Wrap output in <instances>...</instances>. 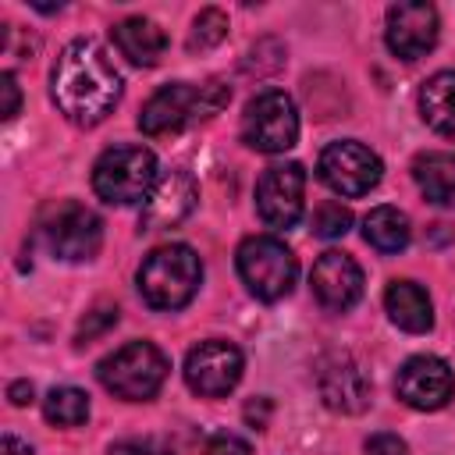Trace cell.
I'll return each mask as SVG.
<instances>
[{"mask_svg":"<svg viewBox=\"0 0 455 455\" xmlns=\"http://www.w3.org/2000/svg\"><path fill=\"white\" fill-rule=\"evenodd\" d=\"M50 92L71 124H100L121 100V75L92 39H71L53 64Z\"/></svg>","mask_w":455,"mask_h":455,"instance_id":"obj_1","label":"cell"},{"mask_svg":"<svg viewBox=\"0 0 455 455\" xmlns=\"http://www.w3.org/2000/svg\"><path fill=\"white\" fill-rule=\"evenodd\" d=\"M203 284V263L188 245H160L139 267V291L153 309H181Z\"/></svg>","mask_w":455,"mask_h":455,"instance_id":"obj_2","label":"cell"},{"mask_svg":"<svg viewBox=\"0 0 455 455\" xmlns=\"http://www.w3.org/2000/svg\"><path fill=\"white\" fill-rule=\"evenodd\" d=\"M231 89L220 85V82H206V85H188V82H174V85H164L160 92L149 96V103L142 107L139 114V128L146 135H171V132H181L185 124L199 121V117H210L217 114L224 103H228Z\"/></svg>","mask_w":455,"mask_h":455,"instance_id":"obj_3","label":"cell"},{"mask_svg":"<svg viewBox=\"0 0 455 455\" xmlns=\"http://www.w3.org/2000/svg\"><path fill=\"white\" fill-rule=\"evenodd\" d=\"M167 370V355L153 341H128L114 355L100 359L96 377L110 395L124 402H146L164 387Z\"/></svg>","mask_w":455,"mask_h":455,"instance_id":"obj_4","label":"cell"},{"mask_svg":"<svg viewBox=\"0 0 455 455\" xmlns=\"http://www.w3.org/2000/svg\"><path fill=\"white\" fill-rule=\"evenodd\" d=\"M153 185H156V156L146 146H114V149L100 153V160L92 167L96 196L114 206H128L139 199L146 203Z\"/></svg>","mask_w":455,"mask_h":455,"instance_id":"obj_5","label":"cell"},{"mask_svg":"<svg viewBox=\"0 0 455 455\" xmlns=\"http://www.w3.org/2000/svg\"><path fill=\"white\" fill-rule=\"evenodd\" d=\"M238 277L245 281V288L263 299V302H277L291 291L295 274H299V259L295 252L270 235H252L238 245Z\"/></svg>","mask_w":455,"mask_h":455,"instance_id":"obj_6","label":"cell"},{"mask_svg":"<svg viewBox=\"0 0 455 455\" xmlns=\"http://www.w3.org/2000/svg\"><path fill=\"white\" fill-rule=\"evenodd\" d=\"M43 242L46 249L57 256V259H68V263H82V259H92L103 245V220L82 206V203H57L43 213Z\"/></svg>","mask_w":455,"mask_h":455,"instance_id":"obj_7","label":"cell"},{"mask_svg":"<svg viewBox=\"0 0 455 455\" xmlns=\"http://www.w3.org/2000/svg\"><path fill=\"white\" fill-rule=\"evenodd\" d=\"M242 139L259 153H284L299 139V110L281 89H267L245 103Z\"/></svg>","mask_w":455,"mask_h":455,"instance_id":"obj_8","label":"cell"},{"mask_svg":"<svg viewBox=\"0 0 455 455\" xmlns=\"http://www.w3.org/2000/svg\"><path fill=\"white\" fill-rule=\"evenodd\" d=\"M380 156L373 149H366L363 142L355 139H341V142H331L323 153H320V164H316V174L320 181L345 196V199H355V196H366L377 181H380Z\"/></svg>","mask_w":455,"mask_h":455,"instance_id":"obj_9","label":"cell"},{"mask_svg":"<svg viewBox=\"0 0 455 455\" xmlns=\"http://www.w3.org/2000/svg\"><path fill=\"white\" fill-rule=\"evenodd\" d=\"M242 352L231 345V341H220V338H210V341H199L188 359H185V380L196 395L203 398H220L228 391H235V384L242 380Z\"/></svg>","mask_w":455,"mask_h":455,"instance_id":"obj_10","label":"cell"},{"mask_svg":"<svg viewBox=\"0 0 455 455\" xmlns=\"http://www.w3.org/2000/svg\"><path fill=\"white\" fill-rule=\"evenodd\" d=\"M306 206V171L299 164H274L256 181V210L267 228H291Z\"/></svg>","mask_w":455,"mask_h":455,"instance_id":"obj_11","label":"cell"},{"mask_svg":"<svg viewBox=\"0 0 455 455\" xmlns=\"http://www.w3.org/2000/svg\"><path fill=\"white\" fill-rule=\"evenodd\" d=\"M395 391L405 405L434 412V409H444L448 398L455 395V377H451V366L444 359L412 355V359L402 363V370L395 377Z\"/></svg>","mask_w":455,"mask_h":455,"instance_id":"obj_12","label":"cell"},{"mask_svg":"<svg viewBox=\"0 0 455 455\" xmlns=\"http://www.w3.org/2000/svg\"><path fill=\"white\" fill-rule=\"evenodd\" d=\"M437 11L423 0H402L387 7V25H384V39L387 50L402 60H416L427 50H434L437 43Z\"/></svg>","mask_w":455,"mask_h":455,"instance_id":"obj_13","label":"cell"},{"mask_svg":"<svg viewBox=\"0 0 455 455\" xmlns=\"http://www.w3.org/2000/svg\"><path fill=\"white\" fill-rule=\"evenodd\" d=\"M309 284H313V295H316V302H320L323 309L345 313V309H352V306L359 302V295H363V270H359V263H355L348 252L331 249V252H323V256L313 263Z\"/></svg>","mask_w":455,"mask_h":455,"instance_id":"obj_14","label":"cell"},{"mask_svg":"<svg viewBox=\"0 0 455 455\" xmlns=\"http://www.w3.org/2000/svg\"><path fill=\"white\" fill-rule=\"evenodd\" d=\"M196 206V181L188 171H167L164 178H156L153 192L142 203V224L149 231H164L181 224Z\"/></svg>","mask_w":455,"mask_h":455,"instance_id":"obj_15","label":"cell"},{"mask_svg":"<svg viewBox=\"0 0 455 455\" xmlns=\"http://www.w3.org/2000/svg\"><path fill=\"white\" fill-rule=\"evenodd\" d=\"M320 395L334 412H363L370 402V380L348 355H334L320 366Z\"/></svg>","mask_w":455,"mask_h":455,"instance_id":"obj_16","label":"cell"},{"mask_svg":"<svg viewBox=\"0 0 455 455\" xmlns=\"http://www.w3.org/2000/svg\"><path fill=\"white\" fill-rule=\"evenodd\" d=\"M384 309H387L391 323H398L409 334H423L434 323L430 295L416 281H391L387 291H384Z\"/></svg>","mask_w":455,"mask_h":455,"instance_id":"obj_17","label":"cell"},{"mask_svg":"<svg viewBox=\"0 0 455 455\" xmlns=\"http://www.w3.org/2000/svg\"><path fill=\"white\" fill-rule=\"evenodd\" d=\"M114 46L132 60V64H142V68H153L164 50H167V36L156 21L149 18H124L114 25Z\"/></svg>","mask_w":455,"mask_h":455,"instance_id":"obj_18","label":"cell"},{"mask_svg":"<svg viewBox=\"0 0 455 455\" xmlns=\"http://www.w3.org/2000/svg\"><path fill=\"white\" fill-rule=\"evenodd\" d=\"M419 114L434 132L455 139V71H437L434 78L423 82Z\"/></svg>","mask_w":455,"mask_h":455,"instance_id":"obj_19","label":"cell"},{"mask_svg":"<svg viewBox=\"0 0 455 455\" xmlns=\"http://www.w3.org/2000/svg\"><path fill=\"white\" fill-rule=\"evenodd\" d=\"M412 178L430 203H455V153H419L412 164Z\"/></svg>","mask_w":455,"mask_h":455,"instance_id":"obj_20","label":"cell"},{"mask_svg":"<svg viewBox=\"0 0 455 455\" xmlns=\"http://www.w3.org/2000/svg\"><path fill=\"white\" fill-rule=\"evenodd\" d=\"M409 217L395 206H373L363 217V238L377 249V252H402L409 245Z\"/></svg>","mask_w":455,"mask_h":455,"instance_id":"obj_21","label":"cell"},{"mask_svg":"<svg viewBox=\"0 0 455 455\" xmlns=\"http://www.w3.org/2000/svg\"><path fill=\"white\" fill-rule=\"evenodd\" d=\"M43 416L57 427H78L89 419V395L78 387H53L43 398Z\"/></svg>","mask_w":455,"mask_h":455,"instance_id":"obj_22","label":"cell"},{"mask_svg":"<svg viewBox=\"0 0 455 455\" xmlns=\"http://www.w3.org/2000/svg\"><path fill=\"white\" fill-rule=\"evenodd\" d=\"M224 36H228V18H224V11L206 7V11H199L196 21H192L188 50H210V46H217Z\"/></svg>","mask_w":455,"mask_h":455,"instance_id":"obj_23","label":"cell"},{"mask_svg":"<svg viewBox=\"0 0 455 455\" xmlns=\"http://www.w3.org/2000/svg\"><path fill=\"white\" fill-rule=\"evenodd\" d=\"M352 224V213L341 206V203H320L316 213H313V231L323 235V238H338L345 235Z\"/></svg>","mask_w":455,"mask_h":455,"instance_id":"obj_24","label":"cell"},{"mask_svg":"<svg viewBox=\"0 0 455 455\" xmlns=\"http://www.w3.org/2000/svg\"><path fill=\"white\" fill-rule=\"evenodd\" d=\"M206 455H252V448L235 434H217L206 441Z\"/></svg>","mask_w":455,"mask_h":455,"instance_id":"obj_25","label":"cell"},{"mask_svg":"<svg viewBox=\"0 0 455 455\" xmlns=\"http://www.w3.org/2000/svg\"><path fill=\"white\" fill-rule=\"evenodd\" d=\"M366 455H405V441L398 434H373L366 441Z\"/></svg>","mask_w":455,"mask_h":455,"instance_id":"obj_26","label":"cell"},{"mask_svg":"<svg viewBox=\"0 0 455 455\" xmlns=\"http://www.w3.org/2000/svg\"><path fill=\"white\" fill-rule=\"evenodd\" d=\"M0 92H4V121H11L14 114H18V107H21V92H18V82H14V75L11 71H4L0 75Z\"/></svg>","mask_w":455,"mask_h":455,"instance_id":"obj_27","label":"cell"},{"mask_svg":"<svg viewBox=\"0 0 455 455\" xmlns=\"http://www.w3.org/2000/svg\"><path fill=\"white\" fill-rule=\"evenodd\" d=\"M110 455H171V451L153 441H121L110 448Z\"/></svg>","mask_w":455,"mask_h":455,"instance_id":"obj_28","label":"cell"},{"mask_svg":"<svg viewBox=\"0 0 455 455\" xmlns=\"http://www.w3.org/2000/svg\"><path fill=\"white\" fill-rule=\"evenodd\" d=\"M0 455H32V448H28L21 437L4 434V437H0Z\"/></svg>","mask_w":455,"mask_h":455,"instance_id":"obj_29","label":"cell"},{"mask_svg":"<svg viewBox=\"0 0 455 455\" xmlns=\"http://www.w3.org/2000/svg\"><path fill=\"white\" fill-rule=\"evenodd\" d=\"M7 395H11V402H14V405H28V402H32V384L18 380V384H11V391H7Z\"/></svg>","mask_w":455,"mask_h":455,"instance_id":"obj_30","label":"cell"}]
</instances>
